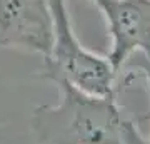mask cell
Instances as JSON below:
<instances>
[{
    "label": "cell",
    "instance_id": "6da1fadb",
    "mask_svg": "<svg viewBox=\"0 0 150 144\" xmlns=\"http://www.w3.org/2000/svg\"><path fill=\"white\" fill-rule=\"evenodd\" d=\"M55 85L59 101L37 106L30 116L37 144H147L115 96H93L65 80Z\"/></svg>",
    "mask_w": 150,
    "mask_h": 144
},
{
    "label": "cell",
    "instance_id": "7a4b0ae2",
    "mask_svg": "<svg viewBox=\"0 0 150 144\" xmlns=\"http://www.w3.org/2000/svg\"><path fill=\"white\" fill-rule=\"evenodd\" d=\"M52 15V45L42 59L40 77L50 82L65 80L93 96H115L117 72L95 52L87 50L75 35L67 0H48Z\"/></svg>",
    "mask_w": 150,
    "mask_h": 144
},
{
    "label": "cell",
    "instance_id": "3957f363",
    "mask_svg": "<svg viewBox=\"0 0 150 144\" xmlns=\"http://www.w3.org/2000/svg\"><path fill=\"white\" fill-rule=\"evenodd\" d=\"M107 22L112 49L107 59L120 72L134 52H142L150 65V0H92Z\"/></svg>",
    "mask_w": 150,
    "mask_h": 144
},
{
    "label": "cell",
    "instance_id": "277c9868",
    "mask_svg": "<svg viewBox=\"0 0 150 144\" xmlns=\"http://www.w3.org/2000/svg\"><path fill=\"white\" fill-rule=\"evenodd\" d=\"M0 45L40 54L52 45L48 0H0Z\"/></svg>",
    "mask_w": 150,
    "mask_h": 144
}]
</instances>
